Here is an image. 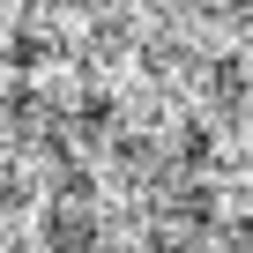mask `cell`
I'll list each match as a JSON object with an SVG mask.
<instances>
[{
	"label": "cell",
	"mask_w": 253,
	"mask_h": 253,
	"mask_svg": "<svg viewBox=\"0 0 253 253\" xmlns=\"http://www.w3.org/2000/svg\"><path fill=\"white\" fill-rule=\"evenodd\" d=\"M97 216H89V201H52L45 216H38V246L45 253H97Z\"/></svg>",
	"instance_id": "1"
},
{
	"label": "cell",
	"mask_w": 253,
	"mask_h": 253,
	"mask_svg": "<svg viewBox=\"0 0 253 253\" xmlns=\"http://www.w3.org/2000/svg\"><path fill=\"white\" fill-rule=\"evenodd\" d=\"M171 223H179V231H216V223H223V194H216L209 179L179 186V201H171Z\"/></svg>",
	"instance_id": "2"
},
{
	"label": "cell",
	"mask_w": 253,
	"mask_h": 253,
	"mask_svg": "<svg viewBox=\"0 0 253 253\" xmlns=\"http://www.w3.org/2000/svg\"><path fill=\"white\" fill-rule=\"evenodd\" d=\"M171 157H179V171H209V164H216V126L186 119L179 134H171Z\"/></svg>",
	"instance_id": "3"
},
{
	"label": "cell",
	"mask_w": 253,
	"mask_h": 253,
	"mask_svg": "<svg viewBox=\"0 0 253 253\" xmlns=\"http://www.w3.org/2000/svg\"><path fill=\"white\" fill-rule=\"evenodd\" d=\"M52 52H60V45H52L45 30H15V38H8V67H15V75H38V67H52Z\"/></svg>",
	"instance_id": "4"
},
{
	"label": "cell",
	"mask_w": 253,
	"mask_h": 253,
	"mask_svg": "<svg viewBox=\"0 0 253 253\" xmlns=\"http://www.w3.org/2000/svg\"><path fill=\"white\" fill-rule=\"evenodd\" d=\"M119 126V104H112V89H89L82 104H75V126L67 134H112Z\"/></svg>",
	"instance_id": "5"
},
{
	"label": "cell",
	"mask_w": 253,
	"mask_h": 253,
	"mask_svg": "<svg viewBox=\"0 0 253 253\" xmlns=\"http://www.w3.org/2000/svg\"><path fill=\"white\" fill-rule=\"evenodd\" d=\"M209 89H216L223 112H238V104H246V60H216V67H209Z\"/></svg>",
	"instance_id": "6"
},
{
	"label": "cell",
	"mask_w": 253,
	"mask_h": 253,
	"mask_svg": "<svg viewBox=\"0 0 253 253\" xmlns=\"http://www.w3.org/2000/svg\"><path fill=\"white\" fill-rule=\"evenodd\" d=\"M8 119H15V126H38V119H45L38 82H8Z\"/></svg>",
	"instance_id": "7"
},
{
	"label": "cell",
	"mask_w": 253,
	"mask_h": 253,
	"mask_svg": "<svg viewBox=\"0 0 253 253\" xmlns=\"http://www.w3.org/2000/svg\"><path fill=\"white\" fill-rule=\"evenodd\" d=\"M52 164H60V201H89L97 194V179H89L82 157H52Z\"/></svg>",
	"instance_id": "8"
},
{
	"label": "cell",
	"mask_w": 253,
	"mask_h": 253,
	"mask_svg": "<svg viewBox=\"0 0 253 253\" xmlns=\"http://www.w3.org/2000/svg\"><path fill=\"white\" fill-rule=\"evenodd\" d=\"M112 157H119V164H149V142H142V134H119Z\"/></svg>",
	"instance_id": "9"
},
{
	"label": "cell",
	"mask_w": 253,
	"mask_h": 253,
	"mask_svg": "<svg viewBox=\"0 0 253 253\" xmlns=\"http://www.w3.org/2000/svg\"><path fill=\"white\" fill-rule=\"evenodd\" d=\"M67 8H82V0H67Z\"/></svg>",
	"instance_id": "10"
}]
</instances>
